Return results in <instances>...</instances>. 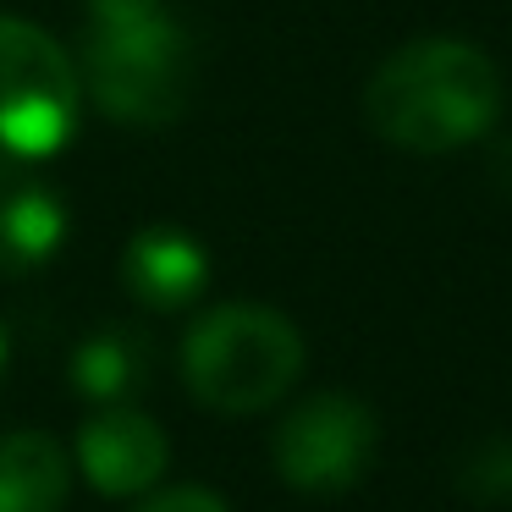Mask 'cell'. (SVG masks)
Here are the masks:
<instances>
[{
  "instance_id": "1",
  "label": "cell",
  "mask_w": 512,
  "mask_h": 512,
  "mask_svg": "<svg viewBox=\"0 0 512 512\" xmlns=\"http://www.w3.org/2000/svg\"><path fill=\"white\" fill-rule=\"evenodd\" d=\"M501 72L468 39H408L364 83V122L408 155H452L496 127Z\"/></svg>"
},
{
  "instance_id": "2",
  "label": "cell",
  "mask_w": 512,
  "mask_h": 512,
  "mask_svg": "<svg viewBox=\"0 0 512 512\" xmlns=\"http://www.w3.org/2000/svg\"><path fill=\"white\" fill-rule=\"evenodd\" d=\"M309 347L303 331L270 303H215L182 336L188 397L226 419L265 413L298 386Z\"/></svg>"
},
{
  "instance_id": "3",
  "label": "cell",
  "mask_w": 512,
  "mask_h": 512,
  "mask_svg": "<svg viewBox=\"0 0 512 512\" xmlns=\"http://www.w3.org/2000/svg\"><path fill=\"white\" fill-rule=\"evenodd\" d=\"M83 100L122 127H171L193 100V39L171 12L138 23H83L78 39Z\"/></svg>"
},
{
  "instance_id": "4",
  "label": "cell",
  "mask_w": 512,
  "mask_h": 512,
  "mask_svg": "<svg viewBox=\"0 0 512 512\" xmlns=\"http://www.w3.org/2000/svg\"><path fill=\"white\" fill-rule=\"evenodd\" d=\"M83 116L78 61L23 17H0V177L45 166Z\"/></svg>"
},
{
  "instance_id": "5",
  "label": "cell",
  "mask_w": 512,
  "mask_h": 512,
  "mask_svg": "<svg viewBox=\"0 0 512 512\" xmlns=\"http://www.w3.org/2000/svg\"><path fill=\"white\" fill-rule=\"evenodd\" d=\"M380 424L347 391H309L270 435V463L298 496H342L369 474Z\"/></svg>"
},
{
  "instance_id": "6",
  "label": "cell",
  "mask_w": 512,
  "mask_h": 512,
  "mask_svg": "<svg viewBox=\"0 0 512 512\" xmlns=\"http://www.w3.org/2000/svg\"><path fill=\"white\" fill-rule=\"evenodd\" d=\"M78 468L100 496H149L171 468V441L138 402H105L78 424Z\"/></svg>"
},
{
  "instance_id": "7",
  "label": "cell",
  "mask_w": 512,
  "mask_h": 512,
  "mask_svg": "<svg viewBox=\"0 0 512 512\" xmlns=\"http://www.w3.org/2000/svg\"><path fill=\"white\" fill-rule=\"evenodd\" d=\"M210 287V259L182 226H144L122 248V292L149 314H182Z\"/></svg>"
},
{
  "instance_id": "8",
  "label": "cell",
  "mask_w": 512,
  "mask_h": 512,
  "mask_svg": "<svg viewBox=\"0 0 512 512\" xmlns=\"http://www.w3.org/2000/svg\"><path fill=\"white\" fill-rule=\"evenodd\" d=\"M67 243V204L50 182H39L34 171L0 177V276L23 281L34 270H45L56 259V248Z\"/></svg>"
},
{
  "instance_id": "9",
  "label": "cell",
  "mask_w": 512,
  "mask_h": 512,
  "mask_svg": "<svg viewBox=\"0 0 512 512\" xmlns=\"http://www.w3.org/2000/svg\"><path fill=\"white\" fill-rule=\"evenodd\" d=\"M72 490V457L50 430L0 435V512H61Z\"/></svg>"
},
{
  "instance_id": "10",
  "label": "cell",
  "mask_w": 512,
  "mask_h": 512,
  "mask_svg": "<svg viewBox=\"0 0 512 512\" xmlns=\"http://www.w3.org/2000/svg\"><path fill=\"white\" fill-rule=\"evenodd\" d=\"M149 386V336L127 331V325H105V331L83 336L72 353V391L89 408L105 402H133Z\"/></svg>"
},
{
  "instance_id": "11",
  "label": "cell",
  "mask_w": 512,
  "mask_h": 512,
  "mask_svg": "<svg viewBox=\"0 0 512 512\" xmlns=\"http://www.w3.org/2000/svg\"><path fill=\"white\" fill-rule=\"evenodd\" d=\"M463 490L485 501H507L512 496V435H496V441L474 446V457L463 463Z\"/></svg>"
},
{
  "instance_id": "12",
  "label": "cell",
  "mask_w": 512,
  "mask_h": 512,
  "mask_svg": "<svg viewBox=\"0 0 512 512\" xmlns=\"http://www.w3.org/2000/svg\"><path fill=\"white\" fill-rule=\"evenodd\" d=\"M138 512H232V507L204 485H166V490H149Z\"/></svg>"
},
{
  "instance_id": "13",
  "label": "cell",
  "mask_w": 512,
  "mask_h": 512,
  "mask_svg": "<svg viewBox=\"0 0 512 512\" xmlns=\"http://www.w3.org/2000/svg\"><path fill=\"white\" fill-rule=\"evenodd\" d=\"M166 0H83V23H138V17H160Z\"/></svg>"
},
{
  "instance_id": "14",
  "label": "cell",
  "mask_w": 512,
  "mask_h": 512,
  "mask_svg": "<svg viewBox=\"0 0 512 512\" xmlns=\"http://www.w3.org/2000/svg\"><path fill=\"white\" fill-rule=\"evenodd\" d=\"M0 375H6V336H0Z\"/></svg>"
}]
</instances>
